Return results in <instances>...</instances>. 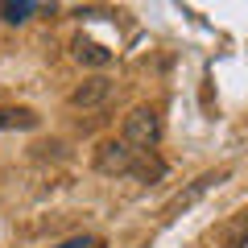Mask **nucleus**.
I'll return each mask as SVG.
<instances>
[{
    "mask_svg": "<svg viewBox=\"0 0 248 248\" xmlns=\"http://www.w3.org/2000/svg\"><path fill=\"white\" fill-rule=\"evenodd\" d=\"M133 161H137V149H128L120 137H112V141H99V145H95L91 166H95L99 174H108V178H120V174L133 170Z\"/></svg>",
    "mask_w": 248,
    "mask_h": 248,
    "instance_id": "obj_2",
    "label": "nucleus"
},
{
    "mask_svg": "<svg viewBox=\"0 0 248 248\" xmlns=\"http://www.w3.org/2000/svg\"><path fill=\"white\" fill-rule=\"evenodd\" d=\"M58 248H104V240L99 236H75V240H66V244H58Z\"/></svg>",
    "mask_w": 248,
    "mask_h": 248,
    "instance_id": "obj_9",
    "label": "nucleus"
},
{
    "mask_svg": "<svg viewBox=\"0 0 248 248\" xmlns=\"http://www.w3.org/2000/svg\"><path fill=\"white\" fill-rule=\"evenodd\" d=\"M128 174H133L137 182H157V178H166V161H161L157 153H137V161H133Z\"/></svg>",
    "mask_w": 248,
    "mask_h": 248,
    "instance_id": "obj_7",
    "label": "nucleus"
},
{
    "mask_svg": "<svg viewBox=\"0 0 248 248\" xmlns=\"http://www.w3.org/2000/svg\"><path fill=\"white\" fill-rule=\"evenodd\" d=\"M120 141L128 145V149H137V153H153V145L161 141V116H157V108H149V104L133 108V112L124 116V124H120Z\"/></svg>",
    "mask_w": 248,
    "mask_h": 248,
    "instance_id": "obj_1",
    "label": "nucleus"
},
{
    "mask_svg": "<svg viewBox=\"0 0 248 248\" xmlns=\"http://www.w3.org/2000/svg\"><path fill=\"white\" fill-rule=\"evenodd\" d=\"M71 58L79 62V66H95V71H104V66H112V58L116 54L108 50V46H99V42H91V37H75L71 42Z\"/></svg>",
    "mask_w": 248,
    "mask_h": 248,
    "instance_id": "obj_5",
    "label": "nucleus"
},
{
    "mask_svg": "<svg viewBox=\"0 0 248 248\" xmlns=\"http://www.w3.org/2000/svg\"><path fill=\"white\" fill-rule=\"evenodd\" d=\"M42 116L33 108H0V133H33Z\"/></svg>",
    "mask_w": 248,
    "mask_h": 248,
    "instance_id": "obj_6",
    "label": "nucleus"
},
{
    "mask_svg": "<svg viewBox=\"0 0 248 248\" xmlns=\"http://www.w3.org/2000/svg\"><path fill=\"white\" fill-rule=\"evenodd\" d=\"M219 182H228V170H211V174H203V178H195V182L186 186L182 195H174V203L166 207V215H178V211H186L190 203H199V199L211 190V186H219Z\"/></svg>",
    "mask_w": 248,
    "mask_h": 248,
    "instance_id": "obj_4",
    "label": "nucleus"
},
{
    "mask_svg": "<svg viewBox=\"0 0 248 248\" xmlns=\"http://www.w3.org/2000/svg\"><path fill=\"white\" fill-rule=\"evenodd\" d=\"M108 95H112V79H108V75H91L79 87H71L66 104L71 108H99V104H108Z\"/></svg>",
    "mask_w": 248,
    "mask_h": 248,
    "instance_id": "obj_3",
    "label": "nucleus"
},
{
    "mask_svg": "<svg viewBox=\"0 0 248 248\" xmlns=\"http://www.w3.org/2000/svg\"><path fill=\"white\" fill-rule=\"evenodd\" d=\"M29 13H37V4H29V0H21V4H13V0H9V4H0V17L9 21V25H25Z\"/></svg>",
    "mask_w": 248,
    "mask_h": 248,
    "instance_id": "obj_8",
    "label": "nucleus"
}]
</instances>
